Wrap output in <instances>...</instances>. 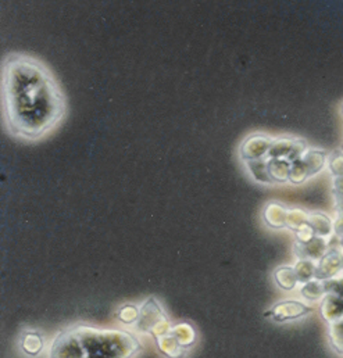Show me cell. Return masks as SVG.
Segmentation results:
<instances>
[{"instance_id":"obj_1","label":"cell","mask_w":343,"mask_h":358,"mask_svg":"<svg viewBox=\"0 0 343 358\" xmlns=\"http://www.w3.org/2000/svg\"><path fill=\"white\" fill-rule=\"evenodd\" d=\"M4 129L22 142H38L66 118L67 100L52 70L38 57L10 53L1 62Z\"/></svg>"},{"instance_id":"obj_2","label":"cell","mask_w":343,"mask_h":358,"mask_svg":"<svg viewBox=\"0 0 343 358\" xmlns=\"http://www.w3.org/2000/svg\"><path fill=\"white\" fill-rule=\"evenodd\" d=\"M74 329L81 339L84 358H132L142 349L141 342L130 332L88 325H77Z\"/></svg>"},{"instance_id":"obj_3","label":"cell","mask_w":343,"mask_h":358,"mask_svg":"<svg viewBox=\"0 0 343 358\" xmlns=\"http://www.w3.org/2000/svg\"><path fill=\"white\" fill-rule=\"evenodd\" d=\"M172 328L167 313L156 297L152 296L139 306V317L135 324V329L139 334L152 335L155 339H158L169 335Z\"/></svg>"},{"instance_id":"obj_4","label":"cell","mask_w":343,"mask_h":358,"mask_svg":"<svg viewBox=\"0 0 343 358\" xmlns=\"http://www.w3.org/2000/svg\"><path fill=\"white\" fill-rule=\"evenodd\" d=\"M84 357L85 352L74 327H70L56 335L49 352V358Z\"/></svg>"},{"instance_id":"obj_5","label":"cell","mask_w":343,"mask_h":358,"mask_svg":"<svg viewBox=\"0 0 343 358\" xmlns=\"http://www.w3.org/2000/svg\"><path fill=\"white\" fill-rule=\"evenodd\" d=\"M272 146V141L265 135H252L248 136L239 149V155L245 162L251 160H260L267 152H270Z\"/></svg>"},{"instance_id":"obj_6","label":"cell","mask_w":343,"mask_h":358,"mask_svg":"<svg viewBox=\"0 0 343 358\" xmlns=\"http://www.w3.org/2000/svg\"><path fill=\"white\" fill-rule=\"evenodd\" d=\"M307 311H310V308L299 301H282L272 308V317L278 321H286L299 318Z\"/></svg>"},{"instance_id":"obj_7","label":"cell","mask_w":343,"mask_h":358,"mask_svg":"<svg viewBox=\"0 0 343 358\" xmlns=\"http://www.w3.org/2000/svg\"><path fill=\"white\" fill-rule=\"evenodd\" d=\"M158 342V348L159 350L169 358H183L185 356V352L186 349L182 348L176 339L172 335V332L169 335H164V336H160L156 339Z\"/></svg>"},{"instance_id":"obj_8","label":"cell","mask_w":343,"mask_h":358,"mask_svg":"<svg viewBox=\"0 0 343 358\" xmlns=\"http://www.w3.org/2000/svg\"><path fill=\"white\" fill-rule=\"evenodd\" d=\"M43 338L39 332L28 331L21 338V349L28 356H38L43 350Z\"/></svg>"},{"instance_id":"obj_9","label":"cell","mask_w":343,"mask_h":358,"mask_svg":"<svg viewBox=\"0 0 343 358\" xmlns=\"http://www.w3.org/2000/svg\"><path fill=\"white\" fill-rule=\"evenodd\" d=\"M172 335L176 339V342L185 349H188L193 345L195 336H196L195 329L189 324H185V322L174 325L172 328Z\"/></svg>"},{"instance_id":"obj_10","label":"cell","mask_w":343,"mask_h":358,"mask_svg":"<svg viewBox=\"0 0 343 358\" xmlns=\"http://www.w3.org/2000/svg\"><path fill=\"white\" fill-rule=\"evenodd\" d=\"M117 320H120L125 325H135L139 317V307L135 304H122L115 311Z\"/></svg>"},{"instance_id":"obj_11","label":"cell","mask_w":343,"mask_h":358,"mask_svg":"<svg viewBox=\"0 0 343 358\" xmlns=\"http://www.w3.org/2000/svg\"><path fill=\"white\" fill-rule=\"evenodd\" d=\"M275 276V280L276 283L282 287V289H286V290H290L295 287L296 285V272L289 267H282V268H278L274 273Z\"/></svg>"},{"instance_id":"obj_12","label":"cell","mask_w":343,"mask_h":358,"mask_svg":"<svg viewBox=\"0 0 343 358\" xmlns=\"http://www.w3.org/2000/svg\"><path fill=\"white\" fill-rule=\"evenodd\" d=\"M285 218H286V214L284 213V208H282V207L275 206V204L267 206V208H265V211H264V220H265L271 227L279 228L281 225H284Z\"/></svg>"},{"instance_id":"obj_13","label":"cell","mask_w":343,"mask_h":358,"mask_svg":"<svg viewBox=\"0 0 343 358\" xmlns=\"http://www.w3.org/2000/svg\"><path fill=\"white\" fill-rule=\"evenodd\" d=\"M268 173L271 179L274 180H285L288 177H290L289 164L282 162L281 159H274V162L268 164Z\"/></svg>"},{"instance_id":"obj_14","label":"cell","mask_w":343,"mask_h":358,"mask_svg":"<svg viewBox=\"0 0 343 358\" xmlns=\"http://www.w3.org/2000/svg\"><path fill=\"white\" fill-rule=\"evenodd\" d=\"M248 169L252 174V177L260 180V182H270L271 177H270V173H268V164L262 160H251L248 162Z\"/></svg>"}]
</instances>
